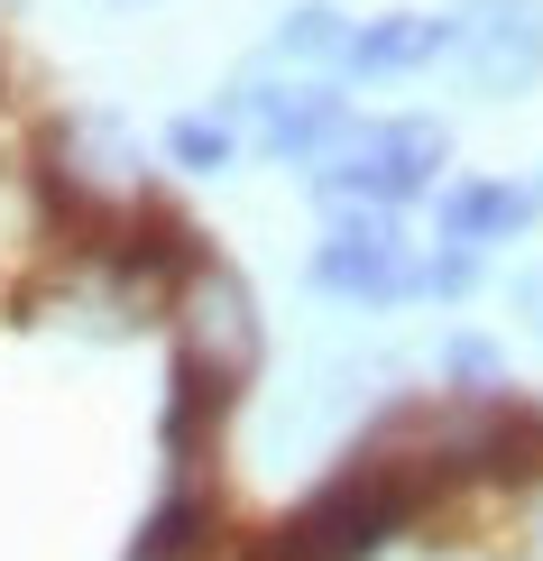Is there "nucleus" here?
I'll return each instance as SVG.
<instances>
[{
    "instance_id": "nucleus-1",
    "label": "nucleus",
    "mask_w": 543,
    "mask_h": 561,
    "mask_svg": "<svg viewBox=\"0 0 543 561\" xmlns=\"http://www.w3.org/2000/svg\"><path fill=\"white\" fill-rule=\"evenodd\" d=\"M433 497H442V479H423L415 460L360 451L332 488H314V497H304L249 561H369L387 534H406Z\"/></svg>"
},
{
    "instance_id": "nucleus-2",
    "label": "nucleus",
    "mask_w": 543,
    "mask_h": 561,
    "mask_svg": "<svg viewBox=\"0 0 543 561\" xmlns=\"http://www.w3.org/2000/svg\"><path fill=\"white\" fill-rule=\"evenodd\" d=\"M442 157H452V138L442 121H350L332 148H323V203H369V213H396V203H415L423 184L442 175Z\"/></svg>"
},
{
    "instance_id": "nucleus-3",
    "label": "nucleus",
    "mask_w": 543,
    "mask_h": 561,
    "mask_svg": "<svg viewBox=\"0 0 543 561\" xmlns=\"http://www.w3.org/2000/svg\"><path fill=\"white\" fill-rule=\"evenodd\" d=\"M314 286L323 295H350V304H406L423 295V259L406 249V230L369 203H332V230L314 249Z\"/></svg>"
},
{
    "instance_id": "nucleus-4",
    "label": "nucleus",
    "mask_w": 543,
    "mask_h": 561,
    "mask_svg": "<svg viewBox=\"0 0 543 561\" xmlns=\"http://www.w3.org/2000/svg\"><path fill=\"white\" fill-rule=\"evenodd\" d=\"M452 56L479 92H525L543 75V0H461L452 10Z\"/></svg>"
},
{
    "instance_id": "nucleus-5",
    "label": "nucleus",
    "mask_w": 543,
    "mask_h": 561,
    "mask_svg": "<svg viewBox=\"0 0 543 561\" xmlns=\"http://www.w3.org/2000/svg\"><path fill=\"white\" fill-rule=\"evenodd\" d=\"M184 368L240 387L258 368V313H249V286L230 267H194L184 276Z\"/></svg>"
},
{
    "instance_id": "nucleus-6",
    "label": "nucleus",
    "mask_w": 543,
    "mask_h": 561,
    "mask_svg": "<svg viewBox=\"0 0 543 561\" xmlns=\"http://www.w3.org/2000/svg\"><path fill=\"white\" fill-rule=\"evenodd\" d=\"M240 111L258 121V148L268 157H323L350 129L332 83H258V92H240Z\"/></svg>"
},
{
    "instance_id": "nucleus-7",
    "label": "nucleus",
    "mask_w": 543,
    "mask_h": 561,
    "mask_svg": "<svg viewBox=\"0 0 543 561\" xmlns=\"http://www.w3.org/2000/svg\"><path fill=\"white\" fill-rule=\"evenodd\" d=\"M525 221H534V184L479 175V184H452V194H442V249H470V259H479L488 240H516Z\"/></svg>"
},
{
    "instance_id": "nucleus-8",
    "label": "nucleus",
    "mask_w": 543,
    "mask_h": 561,
    "mask_svg": "<svg viewBox=\"0 0 543 561\" xmlns=\"http://www.w3.org/2000/svg\"><path fill=\"white\" fill-rule=\"evenodd\" d=\"M433 56H452V19L433 10H387L369 28H350V75H415Z\"/></svg>"
},
{
    "instance_id": "nucleus-9",
    "label": "nucleus",
    "mask_w": 543,
    "mask_h": 561,
    "mask_svg": "<svg viewBox=\"0 0 543 561\" xmlns=\"http://www.w3.org/2000/svg\"><path fill=\"white\" fill-rule=\"evenodd\" d=\"M212 525H222L212 488H203V479H176L167 497H157V516L138 525L129 561H203V552H212Z\"/></svg>"
},
{
    "instance_id": "nucleus-10",
    "label": "nucleus",
    "mask_w": 543,
    "mask_h": 561,
    "mask_svg": "<svg viewBox=\"0 0 543 561\" xmlns=\"http://www.w3.org/2000/svg\"><path fill=\"white\" fill-rule=\"evenodd\" d=\"M276 56H304V65H323V56H350V28H341V10H323V0L286 10V28H276Z\"/></svg>"
},
{
    "instance_id": "nucleus-11",
    "label": "nucleus",
    "mask_w": 543,
    "mask_h": 561,
    "mask_svg": "<svg viewBox=\"0 0 543 561\" xmlns=\"http://www.w3.org/2000/svg\"><path fill=\"white\" fill-rule=\"evenodd\" d=\"M167 148H176V167H194V175L230 167V129H222V121H176V129H167Z\"/></svg>"
},
{
    "instance_id": "nucleus-12",
    "label": "nucleus",
    "mask_w": 543,
    "mask_h": 561,
    "mask_svg": "<svg viewBox=\"0 0 543 561\" xmlns=\"http://www.w3.org/2000/svg\"><path fill=\"white\" fill-rule=\"evenodd\" d=\"M452 378L470 396H488V387H498V350H488V341H452Z\"/></svg>"
},
{
    "instance_id": "nucleus-13",
    "label": "nucleus",
    "mask_w": 543,
    "mask_h": 561,
    "mask_svg": "<svg viewBox=\"0 0 543 561\" xmlns=\"http://www.w3.org/2000/svg\"><path fill=\"white\" fill-rule=\"evenodd\" d=\"M516 295H525V313L543 322V276H525V286H516Z\"/></svg>"
},
{
    "instance_id": "nucleus-14",
    "label": "nucleus",
    "mask_w": 543,
    "mask_h": 561,
    "mask_svg": "<svg viewBox=\"0 0 543 561\" xmlns=\"http://www.w3.org/2000/svg\"><path fill=\"white\" fill-rule=\"evenodd\" d=\"M534 276H543V267H534Z\"/></svg>"
}]
</instances>
